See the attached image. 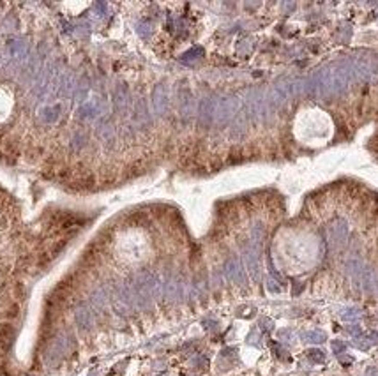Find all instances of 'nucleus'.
I'll return each instance as SVG.
<instances>
[{
	"mask_svg": "<svg viewBox=\"0 0 378 376\" xmlns=\"http://www.w3.org/2000/svg\"><path fill=\"white\" fill-rule=\"evenodd\" d=\"M13 337H14V331L11 325H2V327H0V343H2V346L6 348V350L11 346V343H13Z\"/></svg>",
	"mask_w": 378,
	"mask_h": 376,
	"instance_id": "nucleus-1",
	"label": "nucleus"
}]
</instances>
